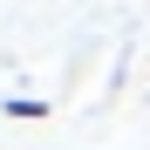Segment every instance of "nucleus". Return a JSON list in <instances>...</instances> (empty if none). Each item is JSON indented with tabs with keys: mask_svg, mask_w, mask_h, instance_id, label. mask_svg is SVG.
Wrapping results in <instances>:
<instances>
[{
	"mask_svg": "<svg viewBox=\"0 0 150 150\" xmlns=\"http://www.w3.org/2000/svg\"><path fill=\"white\" fill-rule=\"evenodd\" d=\"M0 109H7L14 123H41V116H48V103H34V96H7Z\"/></svg>",
	"mask_w": 150,
	"mask_h": 150,
	"instance_id": "nucleus-1",
	"label": "nucleus"
}]
</instances>
